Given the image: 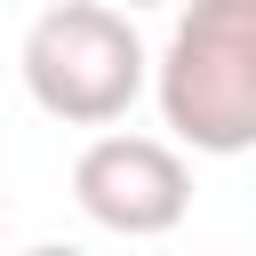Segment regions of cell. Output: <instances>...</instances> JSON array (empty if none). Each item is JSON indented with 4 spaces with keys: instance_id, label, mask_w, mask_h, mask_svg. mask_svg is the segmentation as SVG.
<instances>
[{
    "instance_id": "obj_1",
    "label": "cell",
    "mask_w": 256,
    "mask_h": 256,
    "mask_svg": "<svg viewBox=\"0 0 256 256\" xmlns=\"http://www.w3.org/2000/svg\"><path fill=\"white\" fill-rule=\"evenodd\" d=\"M144 80L160 88V120L192 152L240 160L256 144V0L184 8Z\"/></svg>"
},
{
    "instance_id": "obj_2",
    "label": "cell",
    "mask_w": 256,
    "mask_h": 256,
    "mask_svg": "<svg viewBox=\"0 0 256 256\" xmlns=\"http://www.w3.org/2000/svg\"><path fill=\"white\" fill-rule=\"evenodd\" d=\"M16 64H24L32 104L48 120H64V128H112V120H128V104L144 96V72H152L144 32L120 8H104V0H56V8H40Z\"/></svg>"
},
{
    "instance_id": "obj_3",
    "label": "cell",
    "mask_w": 256,
    "mask_h": 256,
    "mask_svg": "<svg viewBox=\"0 0 256 256\" xmlns=\"http://www.w3.org/2000/svg\"><path fill=\"white\" fill-rule=\"evenodd\" d=\"M72 200H80L88 224H104L120 240H160L192 216V160L168 136L104 128L72 160Z\"/></svg>"
},
{
    "instance_id": "obj_4",
    "label": "cell",
    "mask_w": 256,
    "mask_h": 256,
    "mask_svg": "<svg viewBox=\"0 0 256 256\" xmlns=\"http://www.w3.org/2000/svg\"><path fill=\"white\" fill-rule=\"evenodd\" d=\"M24 256H88V248H72V240H40V248H24Z\"/></svg>"
}]
</instances>
